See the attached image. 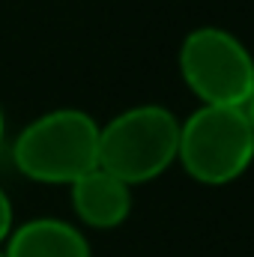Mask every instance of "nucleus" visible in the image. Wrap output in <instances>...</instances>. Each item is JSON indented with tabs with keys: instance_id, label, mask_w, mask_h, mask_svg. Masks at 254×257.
Returning <instances> with one entry per match:
<instances>
[{
	"instance_id": "nucleus-4",
	"label": "nucleus",
	"mask_w": 254,
	"mask_h": 257,
	"mask_svg": "<svg viewBox=\"0 0 254 257\" xmlns=\"http://www.w3.org/2000/svg\"><path fill=\"white\" fill-rule=\"evenodd\" d=\"M180 75L203 105L242 108L254 93L251 51L221 27H197L183 39Z\"/></svg>"
},
{
	"instance_id": "nucleus-3",
	"label": "nucleus",
	"mask_w": 254,
	"mask_h": 257,
	"mask_svg": "<svg viewBox=\"0 0 254 257\" xmlns=\"http://www.w3.org/2000/svg\"><path fill=\"white\" fill-rule=\"evenodd\" d=\"M186 174L203 186H227L254 162V128L242 108L203 105L180 123V153Z\"/></svg>"
},
{
	"instance_id": "nucleus-9",
	"label": "nucleus",
	"mask_w": 254,
	"mask_h": 257,
	"mask_svg": "<svg viewBox=\"0 0 254 257\" xmlns=\"http://www.w3.org/2000/svg\"><path fill=\"white\" fill-rule=\"evenodd\" d=\"M3 128L6 126H3V108H0V144H3Z\"/></svg>"
},
{
	"instance_id": "nucleus-10",
	"label": "nucleus",
	"mask_w": 254,
	"mask_h": 257,
	"mask_svg": "<svg viewBox=\"0 0 254 257\" xmlns=\"http://www.w3.org/2000/svg\"><path fill=\"white\" fill-rule=\"evenodd\" d=\"M0 257H6V254H3V248H0Z\"/></svg>"
},
{
	"instance_id": "nucleus-6",
	"label": "nucleus",
	"mask_w": 254,
	"mask_h": 257,
	"mask_svg": "<svg viewBox=\"0 0 254 257\" xmlns=\"http://www.w3.org/2000/svg\"><path fill=\"white\" fill-rule=\"evenodd\" d=\"M6 257H90L87 236L63 218H30L3 242Z\"/></svg>"
},
{
	"instance_id": "nucleus-2",
	"label": "nucleus",
	"mask_w": 254,
	"mask_h": 257,
	"mask_svg": "<svg viewBox=\"0 0 254 257\" xmlns=\"http://www.w3.org/2000/svg\"><path fill=\"white\" fill-rule=\"evenodd\" d=\"M180 153V120L162 105H135L99 126V168L126 186L162 177Z\"/></svg>"
},
{
	"instance_id": "nucleus-1",
	"label": "nucleus",
	"mask_w": 254,
	"mask_h": 257,
	"mask_svg": "<svg viewBox=\"0 0 254 257\" xmlns=\"http://www.w3.org/2000/svg\"><path fill=\"white\" fill-rule=\"evenodd\" d=\"M12 162L33 183L72 186L99 168V123L78 108L48 111L15 135Z\"/></svg>"
},
{
	"instance_id": "nucleus-8",
	"label": "nucleus",
	"mask_w": 254,
	"mask_h": 257,
	"mask_svg": "<svg viewBox=\"0 0 254 257\" xmlns=\"http://www.w3.org/2000/svg\"><path fill=\"white\" fill-rule=\"evenodd\" d=\"M242 111H245V117H248V123H251V128H254V93L248 96V102L242 105Z\"/></svg>"
},
{
	"instance_id": "nucleus-5",
	"label": "nucleus",
	"mask_w": 254,
	"mask_h": 257,
	"mask_svg": "<svg viewBox=\"0 0 254 257\" xmlns=\"http://www.w3.org/2000/svg\"><path fill=\"white\" fill-rule=\"evenodd\" d=\"M72 209L75 215L96 230L120 227L132 212V186L108 174L105 168H93L78 177L72 186Z\"/></svg>"
},
{
	"instance_id": "nucleus-7",
	"label": "nucleus",
	"mask_w": 254,
	"mask_h": 257,
	"mask_svg": "<svg viewBox=\"0 0 254 257\" xmlns=\"http://www.w3.org/2000/svg\"><path fill=\"white\" fill-rule=\"evenodd\" d=\"M9 233H12V200L0 189V245L6 242Z\"/></svg>"
}]
</instances>
